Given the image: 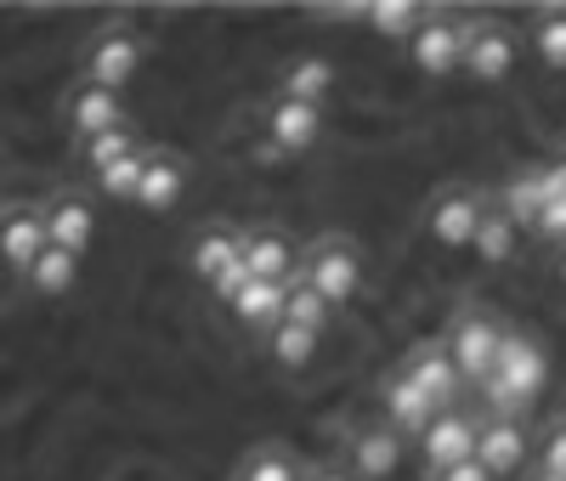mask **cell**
I'll list each match as a JSON object with an SVG mask.
<instances>
[{
	"label": "cell",
	"mask_w": 566,
	"mask_h": 481,
	"mask_svg": "<svg viewBox=\"0 0 566 481\" xmlns=\"http://www.w3.org/2000/svg\"><path fill=\"white\" fill-rule=\"evenodd\" d=\"M544 379H549V357L522 341V334H504V346H499V368L488 374V408L499 414H515V408H533L538 391H544Z\"/></svg>",
	"instance_id": "cell-1"
},
{
	"label": "cell",
	"mask_w": 566,
	"mask_h": 481,
	"mask_svg": "<svg viewBox=\"0 0 566 481\" xmlns=\"http://www.w3.org/2000/svg\"><path fill=\"white\" fill-rule=\"evenodd\" d=\"M193 272H199V283L210 289V295L227 301V306L255 283L250 266H244V238H232V232H205L199 238V244H193Z\"/></svg>",
	"instance_id": "cell-2"
},
{
	"label": "cell",
	"mask_w": 566,
	"mask_h": 481,
	"mask_svg": "<svg viewBox=\"0 0 566 481\" xmlns=\"http://www.w3.org/2000/svg\"><path fill=\"white\" fill-rule=\"evenodd\" d=\"M142 74V40L119 23H108L97 40L85 45V85H97V91H114L125 96V85Z\"/></svg>",
	"instance_id": "cell-3"
},
{
	"label": "cell",
	"mask_w": 566,
	"mask_h": 481,
	"mask_svg": "<svg viewBox=\"0 0 566 481\" xmlns=\"http://www.w3.org/2000/svg\"><path fill=\"white\" fill-rule=\"evenodd\" d=\"M52 250V238H45V210H12L7 221H0V266H7L12 278H29L34 261Z\"/></svg>",
	"instance_id": "cell-4"
},
{
	"label": "cell",
	"mask_w": 566,
	"mask_h": 481,
	"mask_svg": "<svg viewBox=\"0 0 566 481\" xmlns=\"http://www.w3.org/2000/svg\"><path fill=\"white\" fill-rule=\"evenodd\" d=\"M499 346H504V334L488 323V317H464L453 328V341H448V363L459 368V379H482L499 368Z\"/></svg>",
	"instance_id": "cell-5"
},
{
	"label": "cell",
	"mask_w": 566,
	"mask_h": 481,
	"mask_svg": "<svg viewBox=\"0 0 566 481\" xmlns=\"http://www.w3.org/2000/svg\"><path fill=\"white\" fill-rule=\"evenodd\" d=\"M45 238H52V250L85 255L97 244V210H91L80 192H63V199L45 205Z\"/></svg>",
	"instance_id": "cell-6"
},
{
	"label": "cell",
	"mask_w": 566,
	"mask_h": 481,
	"mask_svg": "<svg viewBox=\"0 0 566 481\" xmlns=\"http://www.w3.org/2000/svg\"><path fill=\"white\" fill-rule=\"evenodd\" d=\"M69 130H74L80 142H97V136H108V130H125V96L97 91V85H80V91L69 96Z\"/></svg>",
	"instance_id": "cell-7"
},
{
	"label": "cell",
	"mask_w": 566,
	"mask_h": 481,
	"mask_svg": "<svg viewBox=\"0 0 566 481\" xmlns=\"http://www.w3.org/2000/svg\"><path fill=\"white\" fill-rule=\"evenodd\" d=\"M464 459H476V425H470L464 414H437L431 430H424V464L448 475Z\"/></svg>",
	"instance_id": "cell-8"
},
{
	"label": "cell",
	"mask_w": 566,
	"mask_h": 481,
	"mask_svg": "<svg viewBox=\"0 0 566 481\" xmlns=\"http://www.w3.org/2000/svg\"><path fill=\"white\" fill-rule=\"evenodd\" d=\"M464 40H470L464 29L431 18V23L413 34V63H419V74H448V69H459V63H464Z\"/></svg>",
	"instance_id": "cell-9"
},
{
	"label": "cell",
	"mask_w": 566,
	"mask_h": 481,
	"mask_svg": "<svg viewBox=\"0 0 566 481\" xmlns=\"http://www.w3.org/2000/svg\"><path fill=\"white\" fill-rule=\"evenodd\" d=\"M527 459V437H522V425H510V419H493L476 430V464L488 475H510V470H522Z\"/></svg>",
	"instance_id": "cell-10"
},
{
	"label": "cell",
	"mask_w": 566,
	"mask_h": 481,
	"mask_svg": "<svg viewBox=\"0 0 566 481\" xmlns=\"http://www.w3.org/2000/svg\"><path fill=\"white\" fill-rule=\"evenodd\" d=\"M357 261L346 255V250H328V255H317L312 266H306V289L323 301V306H346L352 295H357Z\"/></svg>",
	"instance_id": "cell-11"
},
{
	"label": "cell",
	"mask_w": 566,
	"mask_h": 481,
	"mask_svg": "<svg viewBox=\"0 0 566 481\" xmlns=\"http://www.w3.org/2000/svg\"><path fill=\"white\" fill-rule=\"evenodd\" d=\"M23 283L34 289L40 301H69L74 289L85 283V255H69V250H45Z\"/></svg>",
	"instance_id": "cell-12"
},
{
	"label": "cell",
	"mask_w": 566,
	"mask_h": 481,
	"mask_svg": "<svg viewBox=\"0 0 566 481\" xmlns=\"http://www.w3.org/2000/svg\"><path fill=\"white\" fill-rule=\"evenodd\" d=\"M181 192H187L181 165H176V159H165V154H148V176H142V187H136V210H148V216H170V210L181 205Z\"/></svg>",
	"instance_id": "cell-13"
},
{
	"label": "cell",
	"mask_w": 566,
	"mask_h": 481,
	"mask_svg": "<svg viewBox=\"0 0 566 481\" xmlns=\"http://www.w3.org/2000/svg\"><path fill=\"white\" fill-rule=\"evenodd\" d=\"M266 130H272V142H277L283 154H301V148H312V142H317L323 114H317L312 103H295V96H283V103L266 114Z\"/></svg>",
	"instance_id": "cell-14"
},
{
	"label": "cell",
	"mask_w": 566,
	"mask_h": 481,
	"mask_svg": "<svg viewBox=\"0 0 566 481\" xmlns=\"http://www.w3.org/2000/svg\"><path fill=\"white\" fill-rule=\"evenodd\" d=\"M464 69L476 74V80H488V85H499L515 69V40L499 34V29H476V34L464 40Z\"/></svg>",
	"instance_id": "cell-15"
},
{
	"label": "cell",
	"mask_w": 566,
	"mask_h": 481,
	"mask_svg": "<svg viewBox=\"0 0 566 481\" xmlns=\"http://www.w3.org/2000/svg\"><path fill=\"white\" fill-rule=\"evenodd\" d=\"M244 266H250L255 283H290L295 278V255H290V244H283L277 232L244 238Z\"/></svg>",
	"instance_id": "cell-16"
},
{
	"label": "cell",
	"mask_w": 566,
	"mask_h": 481,
	"mask_svg": "<svg viewBox=\"0 0 566 481\" xmlns=\"http://www.w3.org/2000/svg\"><path fill=\"white\" fill-rule=\"evenodd\" d=\"M283 306H290V283H250L239 301H232V317L244 328H277Z\"/></svg>",
	"instance_id": "cell-17"
},
{
	"label": "cell",
	"mask_w": 566,
	"mask_h": 481,
	"mask_svg": "<svg viewBox=\"0 0 566 481\" xmlns=\"http://www.w3.org/2000/svg\"><path fill=\"white\" fill-rule=\"evenodd\" d=\"M431 408H437V402L424 397L408 374H397V379L386 385V414H391L397 430H419V437H424V430H431V419H437Z\"/></svg>",
	"instance_id": "cell-18"
},
{
	"label": "cell",
	"mask_w": 566,
	"mask_h": 481,
	"mask_svg": "<svg viewBox=\"0 0 566 481\" xmlns=\"http://www.w3.org/2000/svg\"><path fill=\"white\" fill-rule=\"evenodd\" d=\"M476 227H482V210H476V199H442L437 205V216H431V238L437 244H448V250H459V244H476Z\"/></svg>",
	"instance_id": "cell-19"
},
{
	"label": "cell",
	"mask_w": 566,
	"mask_h": 481,
	"mask_svg": "<svg viewBox=\"0 0 566 481\" xmlns=\"http://www.w3.org/2000/svg\"><path fill=\"white\" fill-rule=\"evenodd\" d=\"M142 176H148V154L130 148L125 159H114V165H103V170H97V192H103V199H114V205H136Z\"/></svg>",
	"instance_id": "cell-20"
},
{
	"label": "cell",
	"mask_w": 566,
	"mask_h": 481,
	"mask_svg": "<svg viewBox=\"0 0 566 481\" xmlns=\"http://www.w3.org/2000/svg\"><path fill=\"white\" fill-rule=\"evenodd\" d=\"M335 91V63L328 57H301L290 74H283V96H295V103H323V96Z\"/></svg>",
	"instance_id": "cell-21"
},
{
	"label": "cell",
	"mask_w": 566,
	"mask_h": 481,
	"mask_svg": "<svg viewBox=\"0 0 566 481\" xmlns=\"http://www.w3.org/2000/svg\"><path fill=\"white\" fill-rule=\"evenodd\" d=\"M408 379L442 408V402L453 397V385H459V368L448 363V352H419V357L408 363Z\"/></svg>",
	"instance_id": "cell-22"
},
{
	"label": "cell",
	"mask_w": 566,
	"mask_h": 481,
	"mask_svg": "<svg viewBox=\"0 0 566 481\" xmlns=\"http://www.w3.org/2000/svg\"><path fill=\"white\" fill-rule=\"evenodd\" d=\"M368 29L386 34V40H413L424 29V12L402 7V0H380V7H368Z\"/></svg>",
	"instance_id": "cell-23"
},
{
	"label": "cell",
	"mask_w": 566,
	"mask_h": 481,
	"mask_svg": "<svg viewBox=\"0 0 566 481\" xmlns=\"http://www.w3.org/2000/svg\"><path fill=\"white\" fill-rule=\"evenodd\" d=\"M352 453H357V470L374 475V481L397 470V437H391V430H368V437H357Z\"/></svg>",
	"instance_id": "cell-24"
},
{
	"label": "cell",
	"mask_w": 566,
	"mask_h": 481,
	"mask_svg": "<svg viewBox=\"0 0 566 481\" xmlns=\"http://www.w3.org/2000/svg\"><path fill=\"white\" fill-rule=\"evenodd\" d=\"M272 357H277L283 368H306V363L317 357V334H312V328H295V323H277V328H272Z\"/></svg>",
	"instance_id": "cell-25"
},
{
	"label": "cell",
	"mask_w": 566,
	"mask_h": 481,
	"mask_svg": "<svg viewBox=\"0 0 566 481\" xmlns=\"http://www.w3.org/2000/svg\"><path fill=\"white\" fill-rule=\"evenodd\" d=\"M470 250H476L482 261H510V250H515V221L510 216H482V227H476V244H470Z\"/></svg>",
	"instance_id": "cell-26"
},
{
	"label": "cell",
	"mask_w": 566,
	"mask_h": 481,
	"mask_svg": "<svg viewBox=\"0 0 566 481\" xmlns=\"http://www.w3.org/2000/svg\"><path fill=\"white\" fill-rule=\"evenodd\" d=\"M323 312H328V306H323V301L312 295V289L301 283V289H290V306H283V323H295V328H312V334H317V328H323Z\"/></svg>",
	"instance_id": "cell-27"
},
{
	"label": "cell",
	"mask_w": 566,
	"mask_h": 481,
	"mask_svg": "<svg viewBox=\"0 0 566 481\" xmlns=\"http://www.w3.org/2000/svg\"><path fill=\"white\" fill-rule=\"evenodd\" d=\"M538 57L549 69H566V12H555V18L538 23Z\"/></svg>",
	"instance_id": "cell-28"
},
{
	"label": "cell",
	"mask_w": 566,
	"mask_h": 481,
	"mask_svg": "<svg viewBox=\"0 0 566 481\" xmlns=\"http://www.w3.org/2000/svg\"><path fill=\"white\" fill-rule=\"evenodd\" d=\"M244 481H295V464L283 453H261V459H250Z\"/></svg>",
	"instance_id": "cell-29"
},
{
	"label": "cell",
	"mask_w": 566,
	"mask_h": 481,
	"mask_svg": "<svg viewBox=\"0 0 566 481\" xmlns=\"http://www.w3.org/2000/svg\"><path fill=\"white\" fill-rule=\"evenodd\" d=\"M538 459H544V475H560V481H566V430H555Z\"/></svg>",
	"instance_id": "cell-30"
},
{
	"label": "cell",
	"mask_w": 566,
	"mask_h": 481,
	"mask_svg": "<svg viewBox=\"0 0 566 481\" xmlns=\"http://www.w3.org/2000/svg\"><path fill=\"white\" fill-rule=\"evenodd\" d=\"M442 481H493V475H488V470H482L476 459H464V464H453V470H448Z\"/></svg>",
	"instance_id": "cell-31"
},
{
	"label": "cell",
	"mask_w": 566,
	"mask_h": 481,
	"mask_svg": "<svg viewBox=\"0 0 566 481\" xmlns=\"http://www.w3.org/2000/svg\"><path fill=\"white\" fill-rule=\"evenodd\" d=\"M317 481H346V475H317Z\"/></svg>",
	"instance_id": "cell-32"
},
{
	"label": "cell",
	"mask_w": 566,
	"mask_h": 481,
	"mask_svg": "<svg viewBox=\"0 0 566 481\" xmlns=\"http://www.w3.org/2000/svg\"><path fill=\"white\" fill-rule=\"evenodd\" d=\"M538 481H560V475H544V470H538Z\"/></svg>",
	"instance_id": "cell-33"
},
{
	"label": "cell",
	"mask_w": 566,
	"mask_h": 481,
	"mask_svg": "<svg viewBox=\"0 0 566 481\" xmlns=\"http://www.w3.org/2000/svg\"><path fill=\"white\" fill-rule=\"evenodd\" d=\"M560 278H566V255H560Z\"/></svg>",
	"instance_id": "cell-34"
}]
</instances>
